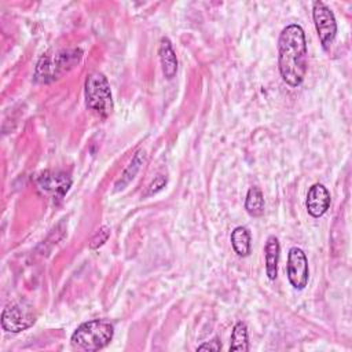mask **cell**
Instances as JSON below:
<instances>
[{
    "mask_svg": "<svg viewBox=\"0 0 352 352\" xmlns=\"http://www.w3.org/2000/svg\"><path fill=\"white\" fill-rule=\"evenodd\" d=\"M143 162H144V151L139 150V151H136V154L133 155V158L128 164V166L124 169L120 180L116 183V191H120V190L125 188L133 180V177L139 172Z\"/></svg>",
    "mask_w": 352,
    "mask_h": 352,
    "instance_id": "13",
    "label": "cell"
},
{
    "mask_svg": "<svg viewBox=\"0 0 352 352\" xmlns=\"http://www.w3.org/2000/svg\"><path fill=\"white\" fill-rule=\"evenodd\" d=\"M158 55L161 60V67L165 78L172 80L177 72V58L173 45L168 37H162L160 41Z\"/></svg>",
    "mask_w": 352,
    "mask_h": 352,
    "instance_id": "10",
    "label": "cell"
},
{
    "mask_svg": "<svg viewBox=\"0 0 352 352\" xmlns=\"http://www.w3.org/2000/svg\"><path fill=\"white\" fill-rule=\"evenodd\" d=\"M330 201H331V198H330L329 190L323 184L315 183L308 190L305 206H307L308 213L312 217H320L327 212V209L330 206Z\"/></svg>",
    "mask_w": 352,
    "mask_h": 352,
    "instance_id": "9",
    "label": "cell"
},
{
    "mask_svg": "<svg viewBox=\"0 0 352 352\" xmlns=\"http://www.w3.org/2000/svg\"><path fill=\"white\" fill-rule=\"evenodd\" d=\"M165 184H166V177H164V176H158V177H155V179H154V182H151V183H150V186H148V191H147V194H146V195H153V194L158 192L160 190H162V187H165Z\"/></svg>",
    "mask_w": 352,
    "mask_h": 352,
    "instance_id": "17",
    "label": "cell"
},
{
    "mask_svg": "<svg viewBox=\"0 0 352 352\" xmlns=\"http://www.w3.org/2000/svg\"><path fill=\"white\" fill-rule=\"evenodd\" d=\"M231 245H232L234 252L238 256L246 257L250 254V250H252L250 234L246 227L238 226L234 228V231L231 232Z\"/></svg>",
    "mask_w": 352,
    "mask_h": 352,
    "instance_id": "12",
    "label": "cell"
},
{
    "mask_svg": "<svg viewBox=\"0 0 352 352\" xmlns=\"http://www.w3.org/2000/svg\"><path fill=\"white\" fill-rule=\"evenodd\" d=\"M264 258H265V274L268 279L274 280L278 275V261H279V241L274 235L267 238L265 248H264Z\"/></svg>",
    "mask_w": 352,
    "mask_h": 352,
    "instance_id": "11",
    "label": "cell"
},
{
    "mask_svg": "<svg viewBox=\"0 0 352 352\" xmlns=\"http://www.w3.org/2000/svg\"><path fill=\"white\" fill-rule=\"evenodd\" d=\"M287 278L290 285L297 289L302 290L308 285L309 280V267H308V258L302 249L293 246L290 248L287 253Z\"/></svg>",
    "mask_w": 352,
    "mask_h": 352,
    "instance_id": "7",
    "label": "cell"
},
{
    "mask_svg": "<svg viewBox=\"0 0 352 352\" xmlns=\"http://www.w3.org/2000/svg\"><path fill=\"white\" fill-rule=\"evenodd\" d=\"M312 19L322 47L329 50L337 36V22L333 11L323 1H315L312 4Z\"/></svg>",
    "mask_w": 352,
    "mask_h": 352,
    "instance_id": "5",
    "label": "cell"
},
{
    "mask_svg": "<svg viewBox=\"0 0 352 352\" xmlns=\"http://www.w3.org/2000/svg\"><path fill=\"white\" fill-rule=\"evenodd\" d=\"M85 103L89 110L102 118H107L114 109L110 84L100 72L91 73L85 80Z\"/></svg>",
    "mask_w": 352,
    "mask_h": 352,
    "instance_id": "3",
    "label": "cell"
},
{
    "mask_svg": "<svg viewBox=\"0 0 352 352\" xmlns=\"http://www.w3.org/2000/svg\"><path fill=\"white\" fill-rule=\"evenodd\" d=\"M114 336V326L107 319H92L81 323L72 334V345L80 351L103 349Z\"/></svg>",
    "mask_w": 352,
    "mask_h": 352,
    "instance_id": "2",
    "label": "cell"
},
{
    "mask_svg": "<svg viewBox=\"0 0 352 352\" xmlns=\"http://www.w3.org/2000/svg\"><path fill=\"white\" fill-rule=\"evenodd\" d=\"M220 349H221V344L217 338H213L212 341H208L197 348V351H220Z\"/></svg>",
    "mask_w": 352,
    "mask_h": 352,
    "instance_id": "18",
    "label": "cell"
},
{
    "mask_svg": "<svg viewBox=\"0 0 352 352\" xmlns=\"http://www.w3.org/2000/svg\"><path fill=\"white\" fill-rule=\"evenodd\" d=\"M245 209L253 217H258L264 213V195L258 187L249 188L245 199Z\"/></svg>",
    "mask_w": 352,
    "mask_h": 352,
    "instance_id": "14",
    "label": "cell"
},
{
    "mask_svg": "<svg viewBox=\"0 0 352 352\" xmlns=\"http://www.w3.org/2000/svg\"><path fill=\"white\" fill-rule=\"evenodd\" d=\"M110 236V228L107 226H102L96 234L92 236L91 242H89V248L91 249H98L99 246H102Z\"/></svg>",
    "mask_w": 352,
    "mask_h": 352,
    "instance_id": "16",
    "label": "cell"
},
{
    "mask_svg": "<svg viewBox=\"0 0 352 352\" xmlns=\"http://www.w3.org/2000/svg\"><path fill=\"white\" fill-rule=\"evenodd\" d=\"M230 351H238V352L249 351V336H248L246 323H243V322L235 323L232 333H231Z\"/></svg>",
    "mask_w": 352,
    "mask_h": 352,
    "instance_id": "15",
    "label": "cell"
},
{
    "mask_svg": "<svg viewBox=\"0 0 352 352\" xmlns=\"http://www.w3.org/2000/svg\"><path fill=\"white\" fill-rule=\"evenodd\" d=\"M72 186L67 173L59 170H45L37 179V188L52 199H62Z\"/></svg>",
    "mask_w": 352,
    "mask_h": 352,
    "instance_id": "8",
    "label": "cell"
},
{
    "mask_svg": "<svg viewBox=\"0 0 352 352\" xmlns=\"http://www.w3.org/2000/svg\"><path fill=\"white\" fill-rule=\"evenodd\" d=\"M307 40L304 29L290 23L282 29L278 40V67L282 80L290 87H298L307 73Z\"/></svg>",
    "mask_w": 352,
    "mask_h": 352,
    "instance_id": "1",
    "label": "cell"
},
{
    "mask_svg": "<svg viewBox=\"0 0 352 352\" xmlns=\"http://www.w3.org/2000/svg\"><path fill=\"white\" fill-rule=\"evenodd\" d=\"M36 320L29 305L14 302L7 305L1 312V327L10 333H19L29 329Z\"/></svg>",
    "mask_w": 352,
    "mask_h": 352,
    "instance_id": "6",
    "label": "cell"
},
{
    "mask_svg": "<svg viewBox=\"0 0 352 352\" xmlns=\"http://www.w3.org/2000/svg\"><path fill=\"white\" fill-rule=\"evenodd\" d=\"M81 59L80 50L60 51L56 54L43 55L34 70V78L40 82H50L59 78L65 72L74 67L76 63Z\"/></svg>",
    "mask_w": 352,
    "mask_h": 352,
    "instance_id": "4",
    "label": "cell"
}]
</instances>
